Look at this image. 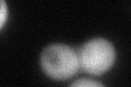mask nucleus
Returning a JSON list of instances; mask_svg holds the SVG:
<instances>
[{"instance_id": "obj_1", "label": "nucleus", "mask_w": 131, "mask_h": 87, "mask_svg": "<svg viewBox=\"0 0 131 87\" xmlns=\"http://www.w3.org/2000/svg\"><path fill=\"white\" fill-rule=\"evenodd\" d=\"M43 72L55 81H66L74 76L80 69L78 51L66 44H51L40 53Z\"/></svg>"}, {"instance_id": "obj_2", "label": "nucleus", "mask_w": 131, "mask_h": 87, "mask_svg": "<svg viewBox=\"0 0 131 87\" xmlns=\"http://www.w3.org/2000/svg\"><path fill=\"white\" fill-rule=\"evenodd\" d=\"M80 68L91 75H102L113 68L116 61V49L112 41L94 37L82 44L79 51Z\"/></svg>"}, {"instance_id": "obj_3", "label": "nucleus", "mask_w": 131, "mask_h": 87, "mask_svg": "<svg viewBox=\"0 0 131 87\" xmlns=\"http://www.w3.org/2000/svg\"><path fill=\"white\" fill-rule=\"evenodd\" d=\"M69 87H105L102 83L91 78H79L72 83Z\"/></svg>"}, {"instance_id": "obj_4", "label": "nucleus", "mask_w": 131, "mask_h": 87, "mask_svg": "<svg viewBox=\"0 0 131 87\" xmlns=\"http://www.w3.org/2000/svg\"><path fill=\"white\" fill-rule=\"evenodd\" d=\"M7 14H8V7L5 1H1V7H0V27H3L7 20Z\"/></svg>"}]
</instances>
